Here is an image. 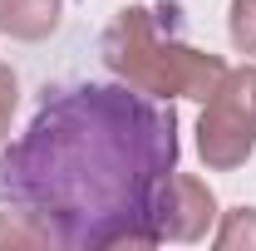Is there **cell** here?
Returning a JSON list of instances; mask_svg holds the SVG:
<instances>
[{
    "label": "cell",
    "mask_w": 256,
    "mask_h": 251,
    "mask_svg": "<svg viewBox=\"0 0 256 251\" xmlns=\"http://www.w3.org/2000/svg\"><path fill=\"white\" fill-rule=\"evenodd\" d=\"M178 172V114L133 84L44 89L0 153V207L40 217L60 251L158 246V197Z\"/></svg>",
    "instance_id": "obj_1"
},
{
    "label": "cell",
    "mask_w": 256,
    "mask_h": 251,
    "mask_svg": "<svg viewBox=\"0 0 256 251\" xmlns=\"http://www.w3.org/2000/svg\"><path fill=\"white\" fill-rule=\"evenodd\" d=\"M168 10L153 5H124L114 25L104 30V64L153 98H202L222 84L226 60L212 50H197L182 34L162 25Z\"/></svg>",
    "instance_id": "obj_2"
},
{
    "label": "cell",
    "mask_w": 256,
    "mask_h": 251,
    "mask_svg": "<svg viewBox=\"0 0 256 251\" xmlns=\"http://www.w3.org/2000/svg\"><path fill=\"white\" fill-rule=\"evenodd\" d=\"M197 153L212 172H236L256 153V64L226 69L222 84L202 98Z\"/></svg>",
    "instance_id": "obj_3"
},
{
    "label": "cell",
    "mask_w": 256,
    "mask_h": 251,
    "mask_svg": "<svg viewBox=\"0 0 256 251\" xmlns=\"http://www.w3.org/2000/svg\"><path fill=\"white\" fill-rule=\"evenodd\" d=\"M217 192L192 172H172L158 197V236L162 242H202L217 226Z\"/></svg>",
    "instance_id": "obj_4"
},
{
    "label": "cell",
    "mask_w": 256,
    "mask_h": 251,
    "mask_svg": "<svg viewBox=\"0 0 256 251\" xmlns=\"http://www.w3.org/2000/svg\"><path fill=\"white\" fill-rule=\"evenodd\" d=\"M60 15H64V0H0V34L10 40H50L60 30Z\"/></svg>",
    "instance_id": "obj_5"
},
{
    "label": "cell",
    "mask_w": 256,
    "mask_h": 251,
    "mask_svg": "<svg viewBox=\"0 0 256 251\" xmlns=\"http://www.w3.org/2000/svg\"><path fill=\"white\" fill-rule=\"evenodd\" d=\"M0 251H60V242L40 217L20 212V207H5L0 212Z\"/></svg>",
    "instance_id": "obj_6"
},
{
    "label": "cell",
    "mask_w": 256,
    "mask_h": 251,
    "mask_svg": "<svg viewBox=\"0 0 256 251\" xmlns=\"http://www.w3.org/2000/svg\"><path fill=\"white\" fill-rule=\"evenodd\" d=\"M212 242L222 251H256V207H232V212H222Z\"/></svg>",
    "instance_id": "obj_7"
},
{
    "label": "cell",
    "mask_w": 256,
    "mask_h": 251,
    "mask_svg": "<svg viewBox=\"0 0 256 251\" xmlns=\"http://www.w3.org/2000/svg\"><path fill=\"white\" fill-rule=\"evenodd\" d=\"M226 30H232V44L242 54H256V0H232Z\"/></svg>",
    "instance_id": "obj_8"
},
{
    "label": "cell",
    "mask_w": 256,
    "mask_h": 251,
    "mask_svg": "<svg viewBox=\"0 0 256 251\" xmlns=\"http://www.w3.org/2000/svg\"><path fill=\"white\" fill-rule=\"evenodd\" d=\"M15 108H20V79H15L10 64H0V143L10 138V118H15Z\"/></svg>",
    "instance_id": "obj_9"
}]
</instances>
